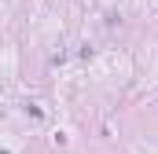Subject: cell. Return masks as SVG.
Returning a JSON list of instances; mask_svg holds the SVG:
<instances>
[{
    "mask_svg": "<svg viewBox=\"0 0 158 154\" xmlns=\"http://www.w3.org/2000/svg\"><path fill=\"white\" fill-rule=\"evenodd\" d=\"M26 114H30V117H37V121H40V117H44V110H40V107H33V103H26Z\"/></svg>",
    "mask_w": 158,
    "mask_h": 154,
    "instance_id": "1",
    "label": "cell"
},
{
    "mask_svg": "<svg viewBox=\"0 0 158 154\" xmlns=\"http://www.w3.org/2000/svg\"><path fill=\"white\" fill-rule=\"evenodd\" d=\"M0 154H7V151H4V147H0Z\"/></svg>",
    "mask_w": 158,
    "mask_h": 154,
    "instance_id": "2",
    "label": "cell"
}]
</instances>
